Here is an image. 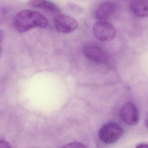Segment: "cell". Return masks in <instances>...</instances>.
Wrapping results in <instances>:
<instances>
[{
    "mask_svg": "<svg viewBox=\"0 0 148 148\" xmlns=\"http://www.w3.org/2000/svg\"><path fill=\"white\" fill-rule=\"evenodd\" d=\"M119 116L124 123L131 126L136 125L139 122L138 109L132 102H128L122 107L119 111Z\"/></svg>",
    "mask_w": 148,
    "mask_h": 148,
    "instance_id": "277c9868",
    "label": "cell"
},
{
    "mask_svg": "<svg viewBox=\"0 0 148 148\" xmlns=\"http://www.w3.org/2000/svg\"><path fill=\"white\" fill-rule=\"evenodd\" d=\"M145 125L147 128H148V117L146 118V120H145Z\"/></svg>",
    "mask_w": 148,
    "mask_h": 148,
    "instance_id": "4fadbf2b",
    "label": "cell"
},
{
    "mask_svg": "<svg viewBox=\"0 0 148 148\" xmlns=\"http://www.w3.org/2000/svg\"><path fill=\"white\" fill-rule=\"evenodd\" d=\"M84 52L89 59L95 63L104 64L108 62V55L96 46L88 45L85 47Z\"/></svg>",
    "mask_w": 148,
    "mask_h": 148,
    "instance_id": "8992f818",
    "label": "cell"
},
{
    "mask_svg": "<svg viewBox=\"0 0 148 148\" xmlns=\"http://www.w3.org/2000/svg\"><path fill=\"white\" fill-rule=\"evenodd\" d=\"M132 12L139 17H148V1L136 0L130 4Z\"/></svg>",
    "mask_w": 148,
    "mask_h": 148,
    "instance_id": "52a82bcc",
    "label": "cell"
},
{
    "mask_svg": "<svg viewBox=\"0 0 148 148\" xmlns=\"http://www.w3.org/2000/svg\"><path fill=\"white\" fill-rule=\"evenodd\" d=\"M28 5L30 6L43 9L49 12L56 14L60 13L59 8L56 5L50 1L43 0H32L28 2Z\"/></svg>",
    "mask_w": 148,
    "mask_h": 148,
    "instance_id": "9c48e42d",
    "label": "cell"
},
{
    "mask_svg": "<svg viewBox=\"0 0 148 148\" xmlns=\"http://www.w3.org/2000/svg\"><path fill=\"white\" fill-rule=\"evenodd\" d=\"M123 134L124 130L122 126L115 123H109L100 128L99 137L104 143L111 144L119 140Z\"/></svg>",
    "mask_w": 148,
    "mask_h": 148,
    "instance_id": "7a4b0ae2",
    "label": "cell"
},
{
    "mask_svg": "<svg viewBox=\"0 0 148 148\" xmlns=\"http://www.w3.org/2000/svg\"><path fill=\"white\" fill-rule=\"evenodd\" d=\"M61 148H87L86 146L81 143L73 142L63 145Z\"/></svg>",
    "mask_w": 148,
    "mask_h": 148,
    "instance_id": "30bf717a",
    "label": "cell"
},
{
    "mask_svg": "<svg viewBox=\"0 0 148 148\" xmlns=\"http://www.w3.org/2000/svg\"><path fill=\"white\" fill-rule=\"evenodd\" d=\"M93 32L96 38L102 41H111L116 35L115 27L110 23L99 21L93 25Z\"/></svg>",
    "mask_w": 148,
    "mask_h": 148,
    "instance_id": "3957f363",
    "label": "cell"
},
{
    "mask_svg": "<svg viewBox=\"0 0 148 148\" xmlns=\"http://www.w3.org/2000/svg\"><path fill=\"white\" fill-rule=\"evenodd\" d=\"M116 10V6L110 2H105L98 7L96 12L97 18L100 21L105 20L112 15Z\"/></svg>",
    "mask_w": 148,
    "mask_h": 148,
    "instance_id": "ba28073f",
    "label": "cell"
},
{
    "mask_svg": "<svg viewBox=\"0 0 148 148\" xmlns=\"http://www.w3.org/2000/svg\"><path fill=\"white\" fill-rule=\"evenodd\" d=\"M54 26L58 32L62 33H70L75 31L79 24L75 19L64 14H59L54 18Z\"/></svg>",
    "mask_w": 148,
    "mask_h": 148,
    "instance_id": "5b68a950",
    "label": "cell"
},
{
    "mask_svg": "<svg viewBox=\"0 0 148 148\" xmlns=\"http://www.w3.org/2000/svg\"><path fill=\"white\" fill-rule=\"evenodd\" d=\"M14 26L17 31L24 33L34 27L45 28L48 25V20L41 14L31 10H23L14 17Z\"/></svg>",
    "mask_w": 148,
    "mask_h": 148,
    "instance_id": "6da1fadb",
    "label": "cell"
},
{
    "mask_svg": "<svg viewBox=\"0 0 148 148\" xmlns=\"http://www.w3.org/2000/svg\"><path fill=\"white\" fill-rule=\"evenodd\" d=\"M136 148H148V144L138 145Z\"/></svg>",
    "mask_w": 148,
    "mask_h": 148,
    "instance_id": "7c38bea8",
    "label": "cell"
},
{
    "mask_svg": "<svg viewBox=\"0 0 148 148\" xmlns=\"http://www.w3.org/2000/svg\"><path fill=\"white\" fill-rule=\"evenodd\" d=\"M0 148H11V146L8 142L4 140H1Z\"/></svg>",
    "mask_w": 148,
    "mask_h": 148,
    "instance_id": "8fae6325",
    "label": "cell"
}]
</instances>
